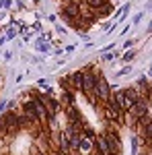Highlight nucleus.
Returning <instances> with one entry per match:
<instances>
[{
	"label": "nucleus",
	"mask_w": 152,
	"mask_h": 155,
	"mask_svg": "<svg viewBox=\"0 0 152 155\" xmlns=\"http://www.w3.org/2000/svg\"><path fill=\"white\" fill-rule=\"evenodd\" d=\"M95 93H97V97H99V101H101V104H107V101L111 99V85H109V81H107L103 74H99V77H97Z\"/></svg>",
	"instance_id": "obj_1"
},
{
	"label": "nucleus",
	"mask_w": 152,
	"mask_h": 155,
	"mask_svg": "<svg viewBox=\"0 0 152 155\" xmlns=\"http://www.w3.org/2000/svg\"><path fill=\"white\" fill-rule=\"evenodd\" d=\"M62 104L74 106V101H72V91H64V93H62Z\"/></svg>",
	"instance_id": "obj_9"
},
{
	"label": "nucleus",
	"mask_w": 152,
	"mask_h": 155,
	"mask_svg": "<svg viewBox=\"0 0 152 155\" xmlns=\"http://www.w3.org/2000/svg\"><path fill=\"white\" fill-rule=\"evenodd\" d=\"M123 60H126V62H129V60H134V52H132V50H129V52H126V56H123Z\"/></svg>",
	"instance_id": "obj_12"
},
{
	"label": "nucleus",
	"mask_w": 152,
	"mask_h": 155,
	"mask_svg": "<svg viewBox=\"0 0 152 155\" xmlns=\"http://www.w3.org/2000/svg\"><path fill=\"white\" fill-rule=\"evenodd\" d=\"M93 149H95L93 141H88V139L80 137V143H78V151H80V155H88V153H93Z\"/></svg>",
	"instance_id": "obj_7"
},
{
	"label": "nucleus",
	"mask_w": 152,
	"mask_h": 155,
	"mask_svg": "<svg viewBox=\"0 0 152 155\" xmlns=\"http://www.w3.org/2000/svg\"><path fill=\"white\" fill-rule=\"evenodd\" d=\"M70 83H72V91H82V71H76L70 74Z\"/></svg>",
	"instance_id": "obj_6"
},
{
	"label": "nucleus",
	"mask_w": 152,
	"mask_h": 155,
	"mask_svg": "<svg viewBox=\"0 0 152 155\" xmlns=\"http://www.w3.org/2000/svg\"><path fill=\"white\" fill-rule=\"evenodd\" d=\"M86 99H88V101H91L93 106L97 104V101H99V97H97V93H95V91H93V93H88V95H86Z\"/></svg>",
	"instance_id": "obj_11"
},
{
	"label": "nucleus",
	"mask_w": 152,
	"mask_h": 155,
	"mask_svg": "<svg viewBox=\"0 0 152 155\" xmlns=\"http://www.w3.org/2000/svg\"><path fill=\"white\" fill-rule=\"evenodd\" d=\"M31 107H33V112H35V116H37V120H39V124H45V122H47L45 106H43L39 99H33V101H31Z\"/></svg>",
	"instance_id": "obj_5"
},
{
	"label": "nucleus",
	"mask_w": 152,
	"mask_h": 155,
	"mask_svg": "<svg viewBox=\"0 0 152 155\" xmlns=\"http://www.w3.org/2000/svg\"><path fill=\"white\" fill-rule=\"evenodd\" d=\"M99 74H101V72H95L93 68L82 71V93H84V95H88V93L95 91V85H97V77H99Z\"/></svg>",
	"instance_id": "obj_2"
},
{
	"label": "nucleus",
	"mask_w": 152,
	"mask_h": 155,
	"mask_svg": "<svg viewBox=\"0 0 152 155\" xmlns=\"http://www.w3.org/2000/svg\"><path fill=\"white\" fill-rule=\"evenodd\" d=\"M111 12H113V4H111V2H105L103 6H99V8L95 11V15H97V19H99V17H107V15H111Z\"/></svg>",
	"instance_id": "obj_8"
},
{
	"label": "nucleus",
	"mask_w": 152,
	"mask_h": 155,
	"mask_svg": "<svg viewBox=\"0 0 152 155\" xmlns=\"http://www.w3.org/2000/svg\"><path fill=\"white\" fill-rule=\"evenodd\" d=\"M33 155H47V153H41V151H37V153H33Z\"/></svg>",
	"instance_id": "obj_13"
},
{
	"label": "nucleus",
	"mask_w": 152,
	"mask_h": 155,
	"mask_svg": "<svg viewBox=\"0 0 152 155\" xmlns=\"http://www.w3.org/2000/svg\"><path fill=\"white\" fill-rule=\"evenodd\" d=\"M0 139H6V126H4L2 118H0Z\"/></svg>",
	"instance_id": "obj_10"
},
{
	"label": "nucleus",
	"mask_w": 152,
	"mask_h": 155,
	"mask_svg": "<svg viewBox=\"0 0 152 155\" xmlns=\"http://www.w3.org/2000/svg\"><path fill=\"white\" fill-rule=\"evenodd\" d=\"M62 15H66L68 19H80V4H76L72 0H66L64 6H62Z\"/></svg>",
	"instance_id": "obj_4"
},
{
	"label": "nucleus",
	"mask_w": 152,
	"mask_h": 155,
	"mask_svg": "<svg viewBox=\"0 0 152 155\" xmlns=\"http://www.w3.org/2000/svg\"><path fill=\"white\" fill-rule=\"evenodd\" d=\"M103 112H105V118L107 122H121V107H117L115 104H113V97L107 101V104H103Z\"/></svg>",
	"instance_id": "obj_3"
}]
</instances>
